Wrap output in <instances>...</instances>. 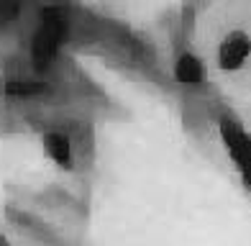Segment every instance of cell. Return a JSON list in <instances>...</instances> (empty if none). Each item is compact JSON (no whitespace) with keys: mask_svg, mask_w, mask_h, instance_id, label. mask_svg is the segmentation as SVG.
Segmentation results:
<instances>
[{"mask_svg":"<svg viewBox=\"0 0 251 246\" xmlns=\"http://www.w3.org/2000/svg\"><path fill=\"white\" fill-rule=\"evenodd\" d=\"M59 47V24L54 18L44 21L41 31L36 33V41H33V57H36V64H47L51 59V54Z\"/></svg>","mask_w":251,"mask_h":246,"instance_id":"3","label":"cell"},{"mask_svg":"<svg viewBox=\"0 0 251 246\" xmlns=\"http://www.w3.org/2000/svg\"><path fill=\"white\" fill-rule=\"evenodd\" d=\"M21 13L18 3H8V0H0V21H13Z\"/></svg>","mask_w":251,"mask_h":246,"instance_id":"7","label":"cell"},{"mask_svg":"<svg viewBox=\"0 0 251 246\" xmlns=\"http://www.w3.org/2000/svg\"><path fill=\"white\" fill-rule=\"evenodd\" d=\"M249 51H251V39L244 31H233L231 36L223 41L218 62H221L223 70H238V67L244 64V59L249 57Z\"/></svg>","mask_w":251,"mask_h":246,"instance_id":"2","label":"cell"},{"mask_svg":"<svg viewBox=\"0 0 251 246\" xmlns=\"http://www.w3.org/2000/svg\"><path fill=\"white\" fill-rule=\"evenodd\" d=\"M44 149L51 159L62 162V164H70V139L62 136V133H49L44 139Z\"/></svg>","mask_w":251,"mask_h":246,"instance_id":"5","label":"cell"},{"mask_svg":"<svg viewBox=\"0 0 251 246\" xmlns=\"http://www.w3.org/2000/svg\"><path fill=\"white\" fill-rule=\"evenodd\" d=\"M175 74H177L179 82H200L202 80V64H200L198 57H192V54H182L177 59Z\"/></svg>","mask_w":251,"mask_h":246,"instance_id":"4","label":"cell"},{"mask_svg":"<svg viewBox=\"0 0 251 246\" xmlns=\"http://www.w3.org/2000/svg\"><path fill=\"white\" fill-rule=\"evenodd\" d=\"M221 131H223V139H226V147L231 151V156L236 159L238 170L244 172V177L251 182V139L241 128H236L231 121H223L221 123Z\"/></svg>","mask_w":251,"mask_h":246,"instance_id":"1","label":"cell"},{"mask_svg":"<svg viewBox=\"0 0 251 246\" xmlns=\"http://www.w3.org/2000/svg\"><path fill=\"white\" fill-rule=\"evenodd\" d=\"M47 90V85L44 82H13L10 80L8 85H5V93L8 95H39V93H44Z\"/></svg>","mask_w":251,"mask_h":246,"instance_id":"6","label":"cell"}]
</instances>
